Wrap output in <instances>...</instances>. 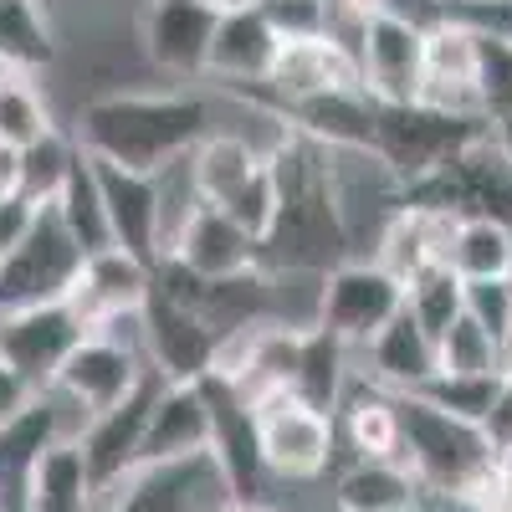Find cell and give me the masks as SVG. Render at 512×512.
I'll use <instances>...</instances> for the list:
<instances>
[{
  "instance_id": "6da1fadb",
  "label": "cell",
  "mask_w": 512,
  "mask_h": 512,
  "mask_svg": "<svg viewBox=\"0 0 512 512\" xmlns=\"http://www.w3.org/2000/svg\"><path fill=\"white\" fill-rule=\"evenodd\" d=\"M216 128V98L200 88H108L82 98L67 134L88 159L159 175L195 154Z\"/></svg>"
},
{
  "instance_id": "7a4b0ae2",
  "label": "cell",
  "mask_w": 512,
  "mask_h": 512,
  "mask_svg": "<svg viewBox=\"0 0 512 512\" xmlns=\"http://www.w3.org/2000/svg\"><path fill=\"white\" fill-rule=\"evenodd\" d=\"M272 180H277V216L262 241V272H297V277H328L333 267L354 262V246L338 216L333 195V169L328 149L287 134L267 154Z\"/></svg>"
},
{
  "instance_id": "3957f363",
  "label": "cell",
  "mask_w": 512,
  "mask_h": 512,
  "mask_svg": "<svg viewBox=\"0 0 512 512\" xmlns=\"http://www.w3.org/2000/svg\"><path fill=\"white\" fill-rule=\"evenodd\" d=\"M400 405V466L420 492L482 507L497 482V451L487 446L482 425L456 420L420 395H395Z\"/></svg>"
},
{
  "instance_id": "277c9868",
  "label": "cell",
  "mask_w": 512,
  "mask_h": 512,
  "mask_svg": "<svg viewBox=\"0 0 512 512\" xmlns=\"http://www.w3.org/2000/svg\"><path fill=\"white\" fill-rule=\"evenodd\" d=\"M144 374H149V364H144V313H134V318L93 328L67 354V364L57 369V379L47 390H57L62 400H72L93 420V415L123 405L144 384Z\"/></svg>"
},
{
  "instance_id": "5b68a950",
  "label": "cell",
  "mask_w": 512,
  "mask_h": 512,
  "mask_svg": "<svg viewBox=\"0 0 512 512\" xmlns=\"http://www.w3.org/2000/svg\"><path fill=\"white\" fill-rule=\"evenodd\" d=\"M477 134H487L482 118H451L425 103H374V134L369 154L390 169V180L405 190L441 169L456 149H466Z\"/></svg>"
},
{
  "instance_id": "8992f818",
  "label": "cell",
  "mask_w": 512,
  "mask_h": 512,
  "mask_svg": "<svg viewBox=\"0 0 512 512\" xmlns=\"http://www.w3.org/2000/svg\"><path fill=\"white\" fill-rule=\"evenodd\" d=\"M82 246L62 226L57 205H36V216L21 236V246L0 262V318L26 313V308H47L67 303L77 277H82Z\"/></svg>"
},
{
  "instance_id": "52a82bcc",
  "label": "cell",
  "mask_w": 512,
  "mask_h": 512,
  "mask_svg": "<svg viewBox=\"0 0 512 512\" xmlns=\"http://www.w3.org/2000/svg\"><path fill=\"white\" fill-rule=\"evenodd\" d=\"M221 0H144L139 11V52L154 77L169 88H195L210 67V41L221 26Z\"/></svg>"
},
{
  "instance_id": "ba28073f",
  "label": "cell",
  "mask_w": 512,
  "mask_h": 512,
  "mask_svg": "<svg viewBox=\"0 0 512 512\" xmlns=\"http://www.w3.org/2000/svg\"><path fill=\"white\" fill-rule=\"evenodd\" d=\"M256 441H262V466L272 482H318L338 461V431L333 420L292 400L287 390L256 400Z\"/></svg>"
},
{
  "instance_id": "9c48e42d",
  "label": "cell",
  "mask_w": 512,
  "mask_h": 512,
  "mask_svg": "<svg viewBox=\"0 0 512 512\" xmlns=\"http://www.w3.org/2000/svg\"><path fill=\"white\" fill-rule=\"evenodd\" d=\"M405 313V282H395L374 256H354V262L333 267L323 277L318 297V328H328L344 349H364L379 328H390Z\"/></svg>"
},
{
  "instance_id": "30bf717a",
  "label": "cell",
  "mask_w": 512,
  "mask_h": 512,
  "mask_svg": "<svg viewBox=\"0 0 512 512\" xmlns=\"http://www.w3.org/2000/svg\"><path fill=\"white\" fill-rule=\"evenodd\" d=\"M200 395L210 410V461H216V477L226 487V497L236 502H272L267 487V466H262V441H256V410L246 405V395L236 384L205 374Z\"/></svg>"
},
{
  "instance_id": "8fae6325",
  "label": "cell",
  "mask_w": 512,
  "mask_h": 512,
  "mask_svg": "<svg viewBox=\"0 0 512 512\" xmlns=\"http://www.w3.org/2000/svg\"><path fill=\"white\" fill-rule=\"evenodd\" d=\"M359 88L374 103H420V77H425V36L410 31L395 16H364L349 31Z\"/></svg>"
},
{
  "instance_id": "7c38bea8",
  "label": "cell",
  "mask_w": 512,
  "mask_h": 512,
  "mask_svg": "<svg viewBox=\"0 0 512 512\" xmlns=\"http://www.w3.org/2000/svg\"><path fill=\"white\" fill-rule=\"evenodd\" d=\"M359 88V67H354V47L344 36H308V41H282V52L272 62V77L262 93H236V98H256L262 108H282V103H308L323 93H349Z\"/></svg>"
},
{
  "instance_id": "4fadbf2b",
  "label": "cell",
  "mask_w": 512,
  "mask_h": 512,
  "mask_svg": "<svg viewBox=\"0 0 512 512\" xmlns=\"http://www.w3.org/2000/svg\"><path fill=\"white\" fill-rule=\"evenodd\" d=\"M221 338L200 313L180 308L175 297L149 292L144 303V364L164 379V384H200L216 369Z\"/></svg>"
},
{
  "instance_id": "5bb4252c",
  "label": "cell",
  "mask_w": 512,
  "mask_h": 512,
  "mask_svg": "<svg viewBox=\"0 0 512 512\" xmlns=\"http://www.w3.org/2000/svg\"><path fill=\"white\" fill-rule=\"evenodd\" d=\"M82 338H88V323L77 318L72 303L6 313V318H0V359H6L31 384V390H47Z\"/></svg>"
},
{
  "instance_id": "9a60e30c",
  "label": "cell",
  "mask_w": 512,
  "mask_h": 512,
  "mask_svg": "<svg viewBox=\"0 0 512 512\" xmlns=\"http://www.w3.org/2000/svg\"><path fill=\"white\" fill-rule=\"evenodd\" d=\"M159 384L164 379L149 369L144 384L123 405H113V410H103V415H93L88 425H82L77 451H82V461H88V477H93L98 497H108L118 482H128L139 472V446H144V425H149Z\"/></svg>"
},
{
  "instance_id": "2e32d148",
  "label": "cell",
  "mask_w": 512,
  "mask_h": 512,
  "mask_svg": "<svg viewBox=\"0 0 512 512\" xmlns=\"http://www.w3.org/2000/svg\"><path fill=\"white\" fill-rule=\"evenodd\" d=\"M277 52H282V36L272 31V21L262 16L256 0H246V6H226L221 26H216V41H210L205 82H216L221 93H262L267 77H272Z\"/></svg>"
},
{
  "instance_id": "e0dca14e",
  "label": "cell",
  "mask_w": 512,
  "mask_h": 512,
  "mask_svg": "<svg viewBox=\"0 0 512 512\" xmlns=\"http://www.w3.org/2000/svg\"><path fill=\"white\" fill-rule=\"evenodd\" d=\"M93 169H98V195H103L113 246L139 256L149 267H159V256H164L159 175H139V169H118V164H103V159H93Z\"/></svg>"
},
{
  "instance_id": "ac0fdd59",
  "label": "cell",
  "mask_w": 512,
  "mask_h": 512,
  "mask_svg": "<svg viewBox=\"0 0 512 512\" xmlns=\"http://www.w3.org/2000/svg\"><path fill=\"white\" fill-rule=\"evenodd\" d=\"M169 262H180L200 282H231L262 267V246H256L221 205H195L185 226L169 236Z\"/></svg>"
},
{
  "instance_id": "d6986e66",
  "label": "cell",
  "mask_w": 512,
  "mask_h": 512,
  "mask_svg": "<svg viewBox=\"0 0 512 512\" xmlns=\"http://www.w3.org/2000/svg\"><path fill=\"white\" fill-rule=\"evenodd\" d=\"M149 292H154V267L139 262V256H128V251H118V246H103L82 262V277H77L67 303L77 308V318L93 333L103 323L144 313Z\"/></svg>"
},
{
  "instance_id": "ffe728a7",
  "label": "cell",
  "mask_w": 512,
  "mask_h": 512,
  "mask_svg": "<svg viewBox=\"0 0 512 512\" xmlns=\"http://www.w3.org/2000/svg\"><path fill=\"white\" fill-rule=\"evenodd\" d=\"M420 103L451 118H482L477 113V31L456 16L441 21L436 31H425Z\"/></svg>"
},
{
  "instance_id": "44dd1931",
  "label": "cell",
  "mask_w": 512,
  "mask_h": 512,
  "mask_svg": "<svg viewBox=\"0 0 512 512\" xmlns=\"http://www.w3.org/2000/svg\"><path fill=\"white\" fill-rule=\"evenodd\" d=\"M354 359H364L359 379L374 384V390H384V395H420L425 384L441 374L436 338L425 333L410 313H400L390 328H379Z\"/></svg>"
},
{
  "instance_id": "7402d4cb",
  "label": "cell",
  "mask_w": 512,
  "mask_h": 512,
  "mask_svg": "<svg viewBox=\"0 0 512 512\" xmlns=\"http://www.w3.org/2000/svg\"><path fill=\"white\" fill-rule=\"evenodd\" d=\"M200 456H210V410L200 384H159L144 425L139 466H180Z\"/></svg>"
},
{
  "instance_id": "603a6c76",
  "label": "cell",
  "mask_w": 512,
  "mask_h": 512,
  "mask_svg": "<svg viewBox=\"0 0 512 512\" xmlns=\"http://www.w3.org/2000/svg\"><path fill=\"white\" fill-rule=\"evenodd\" d=\"M205 487L226 492L210 456L180 466H139L128 482L98 497V512H205Z\"/></svg>"
},
{
  "instance_id": "cb8c5ba5",
  "label": "cell",
  "mask_w": 512,
  "mask_h": 512,
  "mask_svg": "<svg viewBox=\"0 0 512 512\" xmlns=\"http://www.w3.org/2000/svg\"><path fill=\"white\" fill-rule=\"evenodd\" d=\"M451 231H456L451 216L400 205V210H395V221L384 226L379 241H374V262L390 272L395 282H415L420 272L446 267V256H451Z\"/></svg>"
},
{
  "instance_id": "d4e9b609",
  "label": "cell",
  "mask_w": 512,
  "mask_h": 512,
  "mask_svg": "<svg viewBox=\"0 0 512 512\" xmlns=\"http://www.w3.org/2000/svg\"><path fill=\"white\" fill-rule=\"evenodd\" d=\"M354 379H359L354 349H344L328 328H308L303 344H297V369L287 379V395L333 420L338 405H344V395L354 390Z\"/></svg>"
},
{
  "instance_id": "484cf974",
  "label": "cell",
  "mask_w": 512,
  "mask_h": 512,
  "mask_svg": "<svg viewBox=\"0 0 512 512\" xmlns=\"http://www.w3.org/2000/svg\"><path fill=\"white\" fill-rule=\"evenodd\" d=\"M333 431L354 451V461H400V405L364 379H354V390L338 405Z\"/></svg>"
},
{
  "instance_id": "4316f807",
  "label": "cell",
  "mask_w": 512,
  "mask_h": 512,
  "mask_svg": "<svg viewBox=\"0 0 512 512\" xmlns=\"http://www.w3.org/2000/svg\"><path fill=\"white\" fill-rule=\"evenodd\" d=\"M262 164H267L262 144H251L246 134H236V128H210V134L195 144V154L185 159L190 185L205 205H226Z\"/></svg>"
},
{
  "instance_id": "83f0119b",
  "label": "cell",
  "mask_w": 512,
  "mask_h": 512,
  "mask_svg": "<svg viewBox=\"0 0 512 512\" xmlns=\"http://www.w3.org/2000/svg\"><path fill=\"white\" fill-rule=\"evenodd\" d=\"M62 62V41L47 0H0V67L16 77L52 72Z\"/></svg>"
},
{
  "instance_id": "f1b7e54d",
  "label": "cell",
  "mask_w": 512,
  "mask_h": 512,
  "mask_svg": "<svg viewBox=\"0 0 512 512\" xmlns=\"http://www.w3.org/2000/svg\"><path fill=\"white\" fill-rule=\"evenodd\" d=\"M21 512H98V487L88 477V461H82L77 441H62L36 461Z\"/></svg>"
},
{
  "instance_id": "f546056e",
  "label": "cell",
  "mask_w": 512,
  "mask_h": 512,
  "mask_svg": "<svg viewBox=\"0 0 512 512\" xmlns=\"http://www.w3.org/2000/svg\"><path fill=\"white\" fill-rule=\"evenodd\" d=\"M415 492L400 461H349L333 477V512H410Z\"/></svg>"
},
{
  "instance_id": "4dcf8cb0",
  "label": "cell",
  "mask_w": 512,
  "mask_h": 512,
  "mask_svg": "<svg viewBox=\"0 0 512 512\" xmlns=\"http://www.w3.org/2000/svg\"><path fill=\"white\" fill-rule=\"evenodd\" d=\"M446 267L461 282H502L512 272V226L492 216H466L451 231Z\"/></svg>"
},
{
  "instance_id": "1f68e13d",
  "label": "cell",
  "mask_w": 512,
  "mask_h": 512,
  "mask_svg": "<svg viewBox=\"0 0 512 512\" xmlns=\"http://www.w3.org/2000/svg\"><path fill=\"white\" fill-rule=\"evenodd\" d=\"M57 113L41 93L36 77H16V72H0V144L6 149H31L52 134Z\"/></svg>"
},
{
  "instance_id": "d6a6232c",
  "label": "cell",
  "mask_w": 512,
  "mask_h": 512,
  "mask_svg": "<svg viewBox=\"0 0 512 512\" xmlns=\"http://www.w3.org/2000/svg\"><path fill=\"white\" fill-rule=\"evenodd\" d=\"M52 205H57L62 226L72 231V241L82 246V256H93V251L113 246L108 216H103V195H98V169H93L88 154L72 164V175H67V185H62V195H57Z\"/></svg>"
},
{
  "instance_id": "836d02e7",
  "label": "cell",
  "mask_w": 512,
  "mask_h": 512,
  "mask_svg": "<svg viewBox=\"0 0 512 512\" xmlns=\"http://www.w3.org/2000/svg\"><path fill=\"white\" fill-rule=\"evenodd\" d=\"M82 159L77 139L67 134V128H52L41 144L21 149V200L26 205H52L72 175V164Z\"/></svg>"
},
{
  "instance_id": "e575fe53",
  "label": "cell",
  "mask_w": 512,
  "mask_h": 512,
  "mask_svg": "<svg viewBox=\"0 0 512 512\" xmlns=\"http://www.w3.org/2000/svg\"><path fill=\"white\" fill-rule=\"evenodd\" d=\"M405 313L441 344V333L461 318V277L451 267H431L415 282H405Z\"/></svg>"
},
{
  "instance_id": "d590c367",
  "label": "cell",
  "mask_w": 512,
  "mask_h": 512,
  "mask_svg": "<svg viewBox=\"0 0 512 512\" xmlns=\"http://www.w3.org/2000/svg\"><path fill=\"white\" fill-rule=\"evenodd\" d=\"M497 390H502V374H436L420 390V400H431L436 410H446L456 420L482 425L487 410H492V400H497Z\"/></svg>"
},
{
  "instance_id": "8d00e7d4",
  "label": "cell",
  "mask_w": 512,
  "mask_h": 512,
  "mask_svg": "<svg viewBox=\"0 0 512 512\" xmlns=\"http://www.w3.org/2000/svg\"><path fill=\"white\" fill-rule=\"evenodd\" d=\"M477 113L482 123L512 118V41L477 31Z\"/></svg>"
},
{
  "instance_id": "74e56055",
  "label": "cell",
  "mask_w": 512,
  "mask_h": 512,
  "mask_svg": "<svg viewBox=\"0 0 512 512\" xmlns=\"http://www.w3.org/2000/svg\"><path fill=\"white\" fill-rule=\"evenodd\" d=\"M441 374H502V359H497V344L472 323V318H456L446 333H441Z\"/></svg>"
},
{
  "instance_id": "f35d334b",
  "label": "cell",
  "mask_w": 512,
  "mask_h": 512,
  "mask_svg": "<svg viewBox=\"0 0 512 512\" xmlns=\"http://www.w3.org/2000/svg\"><path fill=\"white\" fill-rule=\"evenodd\" d=\"M262 16L282 41H308V36H338V6L333 0H256Z\"/></svg>"
},
{
  "instance_id": "ab89813d",
  "label": "cell",
  "mask_w": 512,
  "mask_h": 512,
  "mask_svg": "<svg viewBox=\"0 0 512 512\" xmlns=\"http://www.w3.org/2000/svg\"><path fill=\"white\" fill-rule=\"evenodd\" d=\"M221 210H226V216H231L256 246H262L267 231H272V216H277V180H272V164L256 169V175H251Z\"/></svg>"
},
{
  "instance_id": "60d3db41",
  "label": "cell",
  "mask_w": 512,
  "mask_h": 512,
  "mask_svg": "<svg viewBox=\"0 0 512 512\" xmlns=\"http://www.w3.org/2000/svg\"><path fill=\"white\" fill-rule=\"evenodd\" d=\"M461 313L502 349L512 338V282H461Z\"/></svg>"
},
{
  "instance_id": "b9f144b4",
  "label": "cell",
  "mask_w": 512,
  "mask_h": 512,
  "mask_svg": "<svg viewBox=\"0 0 512 512\" xmlns=\"http://www.w3.org/2000/svg\"><path fill=\"white\" fill-rule=\"evenodd\" d=\"M451 16L482 36L512 41V0H451Z\"/></svg>"
},
{
  "instance_id": "7bdbcfd3",
  "label": "cell",
  "mask_w": 512,
  "mask_h": 512,
  "mask_svg": "<svg viewBox=\"0 0 512 512\" xmlns=\"http://www.w3.org/2000/svg\"><path fill=\"white\" fill-rule=\"evenodd\" d=\"M379 16H395V21H405L410 31H436L441 21H451V0H384L379 6Z\"/></svg>"
},
{
  "instance_id": "ee69618b",
  "label": "cell",
  "mask_w": 512,
  "mask_h": 512,
  "mask_svg": "<svg viewBox=\"0 0 512 512\" xmlns=\"http://www.w3.org/2000/svg\"><path fill=\"white\" fill-rule=\"evenodd\" d=\"M482 436H487V446L497 456L512 451V374H502V390H497V400H492V410L482 420Z\"/></svg>"
},
{
  "instance_id": "f6af8a7d",
  "label": "cell",
  "mask_w": 512,
  "mask_h": 512,
  "mask_svg": "<svg viewBox=\"0 0 512 512\" xmlns=\"http://www.w3.org/2000/svg\"><path fill=\"white\" fill-rule=\"evenodd\" d=\"M31 216H36V205H26L21 195H16V200H0V262H6V256L21 246Z\"/></svg>"
},
{
  "instance_id": "bcb514c9",
  "label": "cell",
  "mask_w": 512,
  "mask_h": 512,
  "mask_svg": "<svg viewBox=\"0 0 512 512\" xmlns=\"http://www.w3.org/2000/svg\"><path fill=\"white\" fill-rule=\"evenodd\" d=\"M31 395H36L31 384H26V379H21V374L6 364V359H0V425H6V420H16V415L31 405Z\"/></svg>"
},
{
  "instance_id": "7dc6e473",
  "label": "cell",
  "mask_w": 512,
  "mask_h": 512,
  "mask_svg": "<svg viewBox=\"0 0 512 512\" xmlns=\"http://www.w3.org/2000/svg\"><path fill=\"white\" fill-rule=\"evenodd\" d=\"M21 195V149L0 144V200H16Z\"/></svg>"
},
{
  "instance_id": "c3c4849f",
  "label": "cell",
  "mask_w": 512,
  "mask_h": 512,
  "mask_svg": "<svg viewBox=\"0 0 512 512\" xmlns=\"http://www.w3.org/2000/svg\"><path fill=\"white\" fill-rule=\"evenodd\" d=\"M487 134H492L497 154H502V159H507V169H512V118H497V123H487Z\"/></svg>"
},
{
  "instance_id": "681fc988",
  "label": "cell",
  "mask_w": 512,
  "mask_h": 512,
  "mask_svg": "<svg viewBox=\"0 0 512 512\" xmlns=\"http://www.w3.org/2000/svg\"><path fill=\"white\" fill-rule=\"evenodd\" d=\"M205 512H282L277 502H236V497H221L216 507H205Z\"/></svg>"
},
{
  "instance_id": "f907efd6",
  "label": "cell",
  "mask_w": 512,
  "mask_h": 512,
  "mask_svg": "<svg viewBox=\"0 0 512 512\" xmlns=\"http://www.w3.org/2000/svg\"><path fill=\"white\" fill-rule=\"evenodd\" d=\"M507 282H512V272H507Z\"/></svg>"
},
{
  "instance_id": "816d5d0a",
  "label": "cell",
  "mask_w": 512,
  "mask_h": 512,
  "mask_svg": "<svg viewBox=\"0 0 512 512\" xmlns=\"http://www.w3.org/2000/svg\"><path fill=\"white\" fill-rule=\"evenodd\" d=\"M0 72H6V67H0Z\"/></svg>"
},
{
  "instance_id": "f5cc1de1",
  "label": "cell",
  "mask_w": 512,
  "mask_h": 512,
  "mask_svg": "<svg viewBox=\"0 0 512 512\" xmlns=\"http://www.w3.org/2000/svg\"><path fill=\"white\" fill-rule=\"evenodd\" d=\"M328 512H333V507H328Z\"/></svg>"
}]
</instances>
